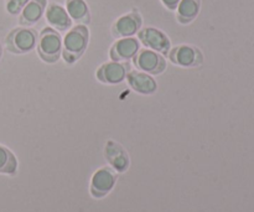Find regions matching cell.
Listing matches in <instances>:
<instances>
[{
  "label": "cell",
  "instance_id": "cell-1",
  "mask_svg": "<svg viewBox=\"0 0 254 212\" xmlns=\"http://www.w3.org/2000/svg\"><path fill=\"white\" fill-rule=\"evenodd\" d=\"M89 41L87 25L77 24L72 26L62 40V57L67 64H74L86 51Z\"/></svg>",
  "mask_w": 254,
  "mask_h": 212
},
{
  "label": "cell",
  "instance_id": "cell-2",
  "mask_svg": "<svg viewBox=\"0 0 254 212\" xmlns=\"http://www.w3.org/2000/svg\"><path fill=\"white\" fill-rule=\"evenodd\" d=\"M37 52L42 61L55 64L62 54V37L57 30L47 26L41 30L37 37Z\"/></svg>",
  "mask_w": 254,
  "mask_h": 212
},
{
  "label": "cell",
  "instance_id": "cell-3",
  "mask_svg": "<svg viewBox=\"0 0 254 212\" xmlns=\"http://www.w3.org/2000/svg\"><path fill=\"white\" fill-rule=\"evenodd\" d=\"M37 31L31 27L20 26L12 29L5 37L7 51L11 54H27L32 51L37 45Z\"/></svg>",
  "mask_w": 254,
  "mask_h": 212
},
{
  "label": "cell",
  "instance_id": "cell-4",
  "mask_svg": "<svg viewBox=\"0 0 254 212\" xmlns=\"http://www.w3.org/2000/svg\"><path fill=\"white\" fill-rule=\"evenodd\" d=\"M133 61L138 71L145 72L148 74H160L166 69L165 57L150 49L139 50L133 57Z\"/></svg>",
  "mask_w": 254,
  "mask_h": 212
},
{
  "label": "cell",
  "instance_id": "cell-5",
  "mask_svg": "<svg viewBox=\"0 0 254 212\" xmlns=\"http://www.w3.org/2000/svg\"><path fill=\"white\" fill-rule=\"evenodd\" d=\"M117 171L111 166H104L97 170L91 179L89 193L94 199H102L113 190L117 183Z\"/></svg>",
  "mask_w": 254,
  "mask_h": 212
},
{
  "label": "cell",
  "instance_id": "cell-6",
  "mask_svg": "<svg viewBox=\"0 0 254 212\" xmlns=\"http://www.w3.org/2000/svg\"><path fill=\"white\" fill-rule=\"evenodd\" d=\"M169 60L174 65L180 67H198L203 62V55L201 50L191 45H179L168 52Z\"/></svg>",
  "mask_w": 254,
  "mask_h": 212
},
{
  "label": "cell",
  "instance_id": "cell-7",
  "mask_svg": "<svg viewBox=\"0 0 254 212\" xmlns=\"http://www.w3.org/2000/svg\"><path fill=\"white\" fill-rule=\"evenodd\" d=\"M139 42L146 46V49L154 50L161 55H166L171 49V41L166 34L155 27H143L138 31Z\"/></svg>",
  "mask_w": 254,
  "mask_h": 212
},
{
  "label": "cell",
  "instance_id": "cell-8",
  "mask_svg": "<svg viewBox=\"0 0 254 212\" xmlns=\"http://www.w3.org/2000/svg\"><path fill=\"white\" fill-rule=\"evenodd\" d=\"M141 25H143L141 15L138 11H130L116 20L112 26V35L116 39L134 36L141 29Z\"/></svg>",
  "mask_w": 254,
  "mask_h": 212
},
{
  "label": "cell",
  "instance_id": "cell-9",
  "mask_svg": "<svg viewBox=\"0 0 254 212\" xmlns=\"http://www.w3.org/2000/svg\"><path fill=\"white\" fill-rule=\"evenodd\" d=\"M130 72L128 62H106L97 70V78L102 83L118 84L127 78V74Z\"/></svg>",
  "mask_w": 254,
  "mask_h": 212
},
{
  "label": "cell",
  "instance_id": "cell-10",
  "mask_svg": "<svg viewBox=\"0 0 254 212\" xmlns=\"http://www.w3.org/2000/svg\"><path fill=\"white\" fill-rule=\"evenodd\" d=\"M140 42L136 37H122L118 39L109 50V57L112 61L126 62L133 59L139 51Z\"/></svg>",
  "mask_w": 254,
  "mask_h": 212
},
{
  "label": "cell",
  "instance_id": "cell-11",
  "mask_svg": "<svg viewBox=\"0 0 254 212\" xmlns=\"http://www.w3.org/2000/svg\"><path fill=\"white\" fill-rule=\"evenodd\" d=\"M45 16L52 29L57 31H67L72 27V19L67 14L66 7L57 2H50L45 10Z\"/></svg>",
  "mask_w": 254,
  "mask_h": 212
},
{
  "label": "cell",
  "instance_id": "cell-12",
  "mask_svg": "<svg viewBox=\"0 0 254 212\" xmlns=\"http://www.w3.org/2000/svg\"><path fill=\"white\" fill-rule=\"evenodd\" d=\"M104 155L117 173H124L129 168V155L121 144L109 141L104 149Z\"/></svg>",
  "mask_w": 254,
  "mask_h": 212
},
{
  "label": "cell",
  "instance_id": "cell-13",
  "mask_svg": "<svg viewBox=\"0 0 254 212\" xmlns=\"http://www.w3.org/2000/svg\"><path fill=\"white\" fill-rule=\"evenodd\" d=\"M129 86L140 94H154L158 91V83L150 74L141 71H130L127 74Z\"/></svg>",
  "mask_w": 254,
  "mask_h": 212
},
{
  "label": "cell",
  "instance_id": "cell-14",
  "mask_svg": "<svg viewBox=\"0 0 254 212\" xmlns=\"http://www.w3.org/2000/svg\"><path fill=\"white\" fill-rule=\"evenodd\" d=\"M47 6V0H29L19 16V24L21 26H30L39 21L45 14Z\"/></svg>",
  "mask_w": 254,
  "mask_h": 212
},
{
  "label": "cell",
  "instance_id": "cell-15",
  "mask_svg": "<svg viewBox=\"0 0 254 212\" xmlns=\"http://www.w3.org/2000/svg\"><path fill=\"white\" fill-rule=\"evenodd\" d=\"M201 0H180L176 7V19L180 24H190L200 14Z\"/></svg>",
  "mask_w": 254,
  "mask_h": 212
},
{
  "label": "cell",
  "instance_id": "cell-16",
  "mask_svg": "<svg viewBox=\"0 0 254 212\" xmlns=\"http://www.w3.org/2000/svg\"><path fill=\"white\" fill-rule=\"evenodd\" d=\"M67 14L77 24L88 25L91 21L89 7L84 0H66Z\"/></svg>",
  "mask_w": 254,
  "mask_h": 212
},
{
  "label": "cell",
  "instance_id": "cell-17",
  "mask_svg": "<svg viewBox=\"0 0 254 212\" xmlns=\"http://www.w3.org/2000/svg\"><path fill=\"white\" fill-rule=\"evenodd\" d=\"M17 173V159L6 146L0 145V174L15 175Z\"/></svg>",
  "mask_w": 254,
  "mask_h": 212
},
{
  "label": "cell",
  "instance_id": "cell-18",
  "mask_svg": "<svg viewBox=\"0 0 254 212\" xmlns=\"http://www.w3.org/2000/svg\"><path fill=\"white\" fill-rule=\"evenodd\" d=\"M29 0H6V11L10 15H19Z\"/></svg>",
  "mask_w": 254,
  "mask_h": 212
},
{
  "label": "cell",
  "instance_id": "cell-19",
  "mask_svg": "<svg viewBox=\"0 0 254 212\" xmlns=\"http://www.w3.org/2000/svg\"><path fill=\"white\" fill-rule=\"evenodd\" d=\"M161 2H163V5L166 7V9L176 10L180 0H161Z\"/></svg>",
  "mask_w": 254,
  "mask_h": 212
},
{
  "label": "cell",
  "instance_id": "cell-20",
  "mask_svg": "<svg viewBox=\"0 0 254 212\" xmlns=\"http://www.w3.org/2000/svg\"><path fill=\"white\" fill-rule=\"evenodd\" d=\"M1 55H2V50H1V46H0V59H1Z\"/></svg>",
  "mask_w": 254,
  "mask_h": 212
}]
</instances>
